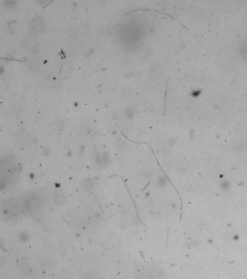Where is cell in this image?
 Wrapping results in <instances>:
<instances>
[{
	"label": "cell",
	"instance_id": "6da1fadb",
	"mask_svg": "<svg viewBox=\"0 0 247 279\" xmlns=\"http://www.w3.org/2000/svg\"><path fill=\"white\" fill-rule=\"evenodd\" d=\"M66 201H67L66 196H65V194H63V193H62L57 195L56 197L55 198V203H56L57 205L64 204V203L66 202Z\"/></svg>",
	"mask_w": 247,
	"mask_h": 279
},
{
	"label": "cell",
	"instance_id": "7a4b0ae2",
	"mask_svg": "<svg viewBox=\"0 0 247 279\" xmlns=\"http://www.w3.org/2000/svg\"><path fill=\"white\" fill-rule=\"evenodd\" d=\"M83 187L86 190H91L94 187V182L91 179H87V180H84L83 183Z\"/></svg>",
	"mask_w": 247,
	"mask_h": 279
},
{
	"label": "cell",
	"instance_id": "3957f363",
	"mask_svg": "<svg viewBox=\"0 0 247 279\" xmlns=\"http://www.w3.org/2000/svg\"><path fill=\"white\" fill-rule=\"evenodd\" d=\"M19 239L21 240L22 241H27L29 239V235L26 232H21L18 235Z\"/></svg>",
	"mask_w": 247,
	"mask_h": 279
}]
</instances>
